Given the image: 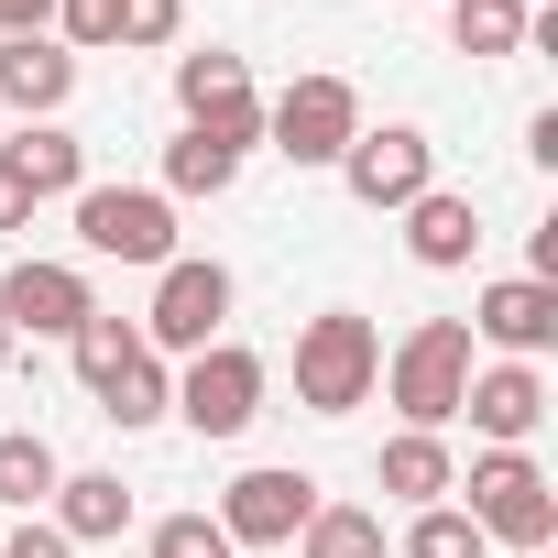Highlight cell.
Here are the masks:
<instances>
[{"label": "cell", "instance_id": "6da1fadb", "mask_svg": "<svg viewBox=\"0 0 558 558\" xmlns=\"http://www.w3.org/2000/svg\"><path fill=\"white\" fill-rule=\"evenodd\" d=\"M373 384H384V329L362 307H318L296 329V405L307 416H351V405H373Z\"/></svg>", "mask_w": 558, "mask_h": 558}, {"label": "cell", "instance_id": "7a4b0ae2", "mask_svg": "<svg viewBox=\"0 0 558 558\" xmlns=\"http://www.w3.org/2000/svg\"><path fill=\"white\" fill-rule=\"evenodd\" d=\"M384 384H395L405 427H427V438H438V427L460 416V395H471V329H460V318H416Z\"/></svg>", "mask_w": 558, "mask_h": 558}, {"label": "cell", "instance_id": "3957f363", "mask_svg": "<svg viewBox=\"0 0 558 558\" xmlns=\"http://www.w3.org/2000/svg\"><path fill=\"white\" fill-rule=\"evenodd\" d=\"M449 493H471V525L504 536V547H547L558 536V493H547V471L525 449H482L471 482H449Z\"/></svg>", "mask_w": 558, "mask_h": 558}, {"label": "cell", "instance_id": "277c9868", "mask_svg": "<svg viewBox=\"0 0 558 558\" xmlns=\"http://www.w3.org/2000/svg\"><path fill=\"white\" fill-rule=\"evenodd\" d=\"M77 241L99 263H175V197L165 186H77Z\"/></svg>", "mask_w": 558, "mask_h": 558}, {"label": "cell", "instance_id": "5b68a950", "mask_svg": "<svg viewBox=\"0 0 558 558\" xmlns=\"http://www.w3.org/2000/svg\"><path fill=\"white\" fill-rule=\"evenodd\" d=\"M351 132H362V88L351 77H296L286 99L263 110V143L286 154V165H340Z\"/></svg>", "mask_w": 558, "mask_h": 558}, {"label": "cell", "instance_id": "8992f818", "mask_svg": "<svg viewBox=\"0 0 558 558\" xmlns=\"http://www.w3.org/2000/svg\"><path fill=\"white\" fill-rule=\"evenodd\" d=\"M175 110H186V132H208V143H230V154L263 143V99H252V66H241L230 45L175 56Z\"/></svg>", "mask_w": 558, "mask_h": 558}, {"label": "cell", "instance_id": "52a82bcc", "mask_svg": "<svg viewBox=\"0 0 558 558\" xmlns=\"http://www.w3.org/2000/svg\"><path fill=\"white\" fill-rule=\"evenodd\" d=\"M175 416H186L197 438H241V427L263 416V362H252L241 340H208V351L186 362V384H175Z\"/></svg>", "mask_w": 558, "mask_h": 558}, {"label": "cell", "instance_id": "ba28073f", "mask_svg": "<svg viewBox=\"0 0 558 558\" xmlns=\"http://www.w3.org/2000/svg\"><path fill=\"white\" fill-rule=\"evenodd\" d=\"M307 514H318V482H307V471H286V460H263V471H241V482H230L219 536H230V547H296V536H307Z\"/></svg>", "mask_w": 558, "mask_h": 558}, {"label": "cell", "instance_id": "9c48e42d", "mask_svg": "<svg viewBox=\"0 0 558 558\" xmlns=\"http://www.w3.org/2000/svg\"><path fill=\"white\" fill-rule=\"evenodd\" d=\"M340 175H351V197H362V208H416V197L438 186V143H427V132H405V121H384V132H351Z\"/></svg>", "mask_w": 558, "mask_h": 558}, {"label": "cell", "instance_id": "30bf717a", "mask_svg": "<svg viewBox=\"0 0 558 558\" xmlns=\"http://www.w3.org/2000/svg\"><path fill=\"white\" fill-rule=\"evenodd\" d=\"M230 318V263H165V286H154V318H143V351H208Z\"/></svg>", "mask_w": 558, "mask_h": 558}, {"label": "cell", "instance_id": "8fae6325", "mask_svg": "<svg viewBox=\"0 0 558 558\" xmlns=\"http://www.w3.org/2000/svg\"><path fill=\"white\" fill-rule=\"evenodd\" d=\"M0 318H12V340L34 329V340H77L88 318H99V296H88V274L77 263H12V274H0Z\"/></svg>", "mask_w": 558, "mask_h": 558}, {"label": "cell", "instance_id": "7c38bea8", "mask_svg": "<svg viewBox=\"0 0 558 558\" xmlns=\"http://www.w3.org/2000/svg\"><path fill=\"white\" fill-rule=\"evenodd\" d=\"M460 329L493 340L504 362H547V351H558V286H536V274H504V286H482V307H471Z\"/></svg>", "mask_w": 558, "mask_h": 558}, {"label": "cell", "instance_id": "4fadbf2b", "mask_svg": "<svg viewBox=\"0 0 558 558\" xmlns=\"http://www.w3.org/2000/svg\"><path fill=\"white\" fill-rule=\"evenodd\" d=\"M460 416H471L493 449H525V438L547 427V373H536V362H493V373H471Z\"/></svg>", "mask_w": 558, "mask_h": 558}, {"label": "cell", "instance_id": "5bb4252c", "mask_svg": "<svg viewBox=\"0 0 558 558\" xmlns=\"http://www.w3.org/2000/svg\"><path fill=\"white\" fill-rule=\"evenodd\" d=\"M77 88V56L56 34H0V110H23V121H56Z\"/></svg>", "mask_w": 558, "mask_h": 558}, {"label": "cell", "instance_id": "9a60e30c", "mask_svg": "<svg viewBox=\"0 0 558 558\" xmlns=\"http://www.w3.org/2000/svg\"><path fill=\"white\" fill-rule=\"evenodd\" d=\"M45 525H56L66 547H99V536H121V525H132V482H121V471H66Z\"/></svg>", "mask_w": 558, "mask_h": 558}, {"label": "cell", "instance_id": "2e32d148", "mask_svg": "<svg viewBox=\"0 0 558 558\" xmlns=\"http://www.w3.org/2000/svg\"><path fill=\"white\" fill-rule=\"evenodd\" d=\"M0 165H12L34 197H77V186H88V143H77V132H56V121H23L12 143H0Z\"/></svg>", "mask_w": 558, "mask_h": 558}, {"label": "cell", "instance_id": "e0dca14e", "mask_svg": "<svg viewBox=\"0 0 558 558\" xmlns=\"http://www.w3.org/2000/svg\"><path fill=\"white\" fill-rule=\"evenodd\" d=\"M471 241H482V208H471L460 186H427V197L405 208V252H416L427 274H449V263H471Z\"/></svg>", "mask_w": 558, "mask_h": 558}, {"label": "cell", "instance_id": "ac0fdd59", "mask_svg": "<svg viewBox=\"0 0 558 558\" xmlns=\"http://www.w3.org/2000/svg\"><path fill=\"white\" fill-rule=\"evenodd\" d=\"M56 482H66V460H56L34 427H0V504H12V514H45Z\"/></svg>", "mask_w": 558, "mask_h": 558}, {"label": "cell", "instance_id": "d6986e66", "mask_svg": "<svg viewBox=\"0 0 558 558\" xmlns=\"http://www.w3.org/2000/svg\"><path fill=\"white\" fill-rule=\"evenodd\" d=\"M449 45L482 56V66L525 56V0H449Z\"/></svg>", "mask_w": 558, "mask_h": 558}, {"label": "cell", "instance_id": "ffe728a7", "mask_svg": "<svg viewBox=\"0 0 558 558\" xmlns=\"http://www.w3.org/2000/svg\"><path fill=\"white\" fill-rule=\"evenodd\" d=\"M99 416H110V427H154V416H175V384H165V362H154V351H132V362L99 384Z\"/></svg>", "mask_w": 558, "mask_h": 558}, {"label": "cell", "instance_id": "44dd1931", "mask_svg": "<svg viewBox=\"0 0 558 558\" xmlns=\"http://www.w3.org/2000/svg\"><path fill=\"white\" fill-rule=\"evenodd\" d=\"M230 175H241L230 143H208V132H175L165 143V197H230Z\"/></svg>", "mask_w": 558, "mask_h": 558}, {"label": "cell", "instance_id": "7402d4cb", "mask_svg": "<svg viewBox=\"0 0 558 558\" xmlns=\"http://www.w3.org/2000/svg\"><path fill=\"white\" fill-rule=\"evenodd\" d=\"M449 482H460V471H449V449H438V438H427V427H405V438H395V449H384V493H405V504H416V514H427V504H438V493H449Z\"/></svg>", "mask_w": 558, "mask_h": 558}, {"label": "cell", "instance_id": "603a6c76", "mask_svg": "<svg viewBox=\"0 0 558 558\" xmlns=\"http://www.w3.org/2000/svg\"><path fill=\"white\" fill-rule=\"evenodd\" d=\"M296 547H307V558H384V514H362V504H318Z\"/></svg>", "mask_w": 558, "mask_h": 558}, {"label": "cell", "instance_id": "cb8c5ba5", "mask_svg": "<svg viewBox=\"0 0 558 558\" xmlns=\"http://www.w3.org/2000/svg\"><path fill=\"white\" fill-rule=\"evenodd\" d=\"M66 351H77V384H88V395H99V384H110V373H121V362H132V351H143V329H132V318H110V307H99V318H88V329H77V340H66Z\"/></svg>", "mask_w": 558, "mask_h": 558}, {"label": "cell", "instance_id": "d4e9b609", "mask_svg": "<svg viewBox=\"0 0 558 558\" xmlns=\"http://www.w3.org/2000/svg\"><path fill=\"white\" fill-rule=\"evenodd\" d=\"M482 547H493V536H482L460 504H427V514L405 525V558H482Z\"/></svg>", "mask_w": 558, "mask_h": 558}, {"label": "cell", "instance_id": "484cf974", "mask_svg": "<svg viewBox=\"0 0 558 558\" xmlns=\"http://www.w3.org/2000/svg\"><path fill=\"white\" fill-rule=\"evenodd\" d=\"M56 34H66V56L121 45V0H56Z\"/></svg>", "mask_w": 558, "mask_h": 558}, {"label": "cell", "instance_id": "4316f807", "mask_svg": "<svg viewBox=\"0 0 558 558\" xmlns=\"http://www.w3.org/2000/svg\"><path fill=\"white\" fill-rule=\"evenodd\" d=\"M154 558H241V547L219 536V514H165L154 525Z\"/></svg>", "mask_w": 558, "mask_h": 558}, {"label": "cell", "instance_id": "83f0119b", "mask_svg": "<svg viewBox=\"0 0 558 558\" xmlns=\"http://www.w3.org/2000/svg\"><path fill=\"white\" fill-rule=\"evenodd\" d=\"M186 0H121V45H175Z\"/></svg>", "mask_w": 558, "mask_h": 558}, {"label": "cell", "instance_id": "f1b7e54d", "mask_svg": "<svg viewBox=\"0 0 558 558\" xmlns=\"http://www.w3.org/2000/svg\"><path fill=\"white\" fill-rule=\"evenodd\" d=\"M0 558H77V547H66V536H56L45 514H23V525H12V547H0Z\"/></svg>", "mask_w": 558, "mask_h": 558}, {"label": "cell", "instance_id": "f546056e", "mask_svg": "<svg viewBox=\"0 0 558 558\" xmlns=\"http://www.w3.org/2000/svg\"><path fill=\"white\" fill-rule=\"evenodd\" d=\"M56 23V0H0V34H45Z\"/></svg>", "mask_w": 558, "mask_h": 558}, {"label": "cell", "instance_id": "4dcf8cb0", "mask_svg": "<svg viewBox=\"0 0 558 558\" xmlns=\"http://www.w3.org/2000/svg\"><path fill=\"white\" fill-rule=\"evenodd\" d=\"M23 219H34V186H23L12 165H0V230H23Z\"/></svg>", "mask_w": 558, "mask_h": 558}, {"label": "cell", "instance_id": "1f68e13d", "mask_svg": "<svg viewBox=\"0 0 558 558\" xmlns=\"http://www.w3.org/2000/svg\"><path fill=\"white\" fill-rule=\"evenodd\" d=\"M12 351H23V340H12V318H0V362H12Z\"/></svg>", "mask_w": 558, "mask_h": 558}, {"label": "cell", "instance_id": "d6a6232c", "mask_svg": "<svg viewBox=\"0 0 558 558\" xmlns=\"http://www.w3.org/2000/svg\"><path fill=\"white\" fill-rule=\"evenodd\" d=\"M525 12H547V0H525Z\"/></svg>", "mask_w": 558, "mask_h": 558}]
</instances>
